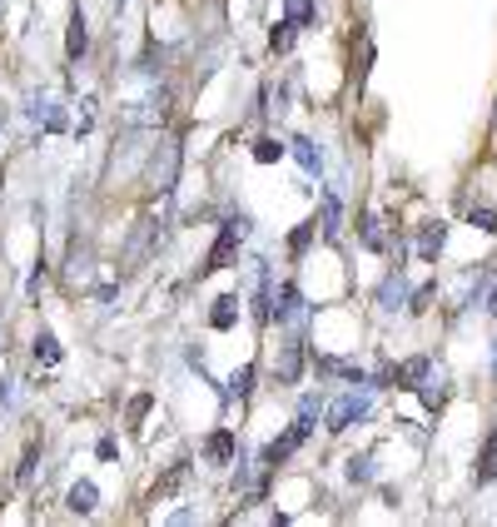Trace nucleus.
Masks as SVG:
<instances>
[{
  "instance_id": "f257e3e1",
  "label": "nucleus",
  "mask_w": 497,
  "mask_h": 527,
  "mask_svg": "<svg viewBox=\"0 0 497 527\" xmlns=\"http://www.w3.org/2000/svg\"><path fill=\"white\" fill-rule=\"evenodd\" d=\"M174 175H179V145H174V139H160V150L149 154V164H145V185L160 189V194H170Z\"/></svg>"
},
{
  "instance_id": "f03ea898",
  "label": "nucleus",
  "mask_w": 497,
  "mask_h": 527,
  "mask_svg": "<svg viewBox=\"0 0 497 527\" xmlns=\"http://www.w3.org/2000/svg\"><path fill=\"white\" fill-rule=\"evenodd\" d=\"M248 234V219L244 214H234V219H224V229H219V239H214V249H209V259L199 264V274H214V269H224L229 264V254L239 249V239Z\"/></svg>"
},
{
  "instance_id": "7ed1b4c3",
  "label": "nucleus",
  "mask_w": 497,
  "mask_h": 527,
  "mask_svg": "<svg viewBox=\"0 0 497 527\" xmlns=\"http://www.w3.org/2000/svg\"><path fill=\"white\" fill-rule=\"evenodd\" d=\"M309 438H313V418H304V413H298V418H294V428H288L284 438H273L269 448H264V463H269V468L288 463V458H294V452L304 448Z\"/></svg>"
},
{
  "instance_id": "20e7f679",
  "label": "nucleus",
  "mask_w": 497,
  "mask_h": 527,
  "mask_svg": "<svg viewBox=\"0 0 497 527\" xmlns=\"http://www.w3.org/2000/svg\"><path fill=\"white\" fill-rule=\"evenodd\" d=\"M373 413V398L368 393H343V398L334 403V408H328V433H343V428H353V423H363V418Z\"/></svg>"
},
{
  "instance_id": "39448f33",
  "label": "nucleus",
  "mask_w": 497,
  "mask_h": 527,
  "mask_svg": "<svg viewBox=\"0 0 497 527\" xmlns=\"http://www.w3.org/2000/svg\"><path fill=\"white\" fill-rule=\"evenodd\" d=\"M154 244H160V219H139L130 234V249H124V269H139L154 254Z\"/></svg>"
},
{
  "instance_id": "423d86ee",
  "label": "nucleus",
  "mask_w": 497,
  "mask_h": 527,
  "mask_svg": "<svg viewBox=\"0 0 497 527\" xmlns=\"http://www.w3.org/2000/svg\"><path fill=\"white\" fill-rule=\"evenodd\" d=\"M378 303H383L388 314H398V309H408L413 294H408V279H403V264H398L393 274L383 279V289H378Z\"/></svg>"
},
{
  "instance_id": "0eeeda50",
  "label": "nucleus",
  "mask_w": 497,
  "mask_h": 527,
  "mask_svg": "<svg viewBox=\"0 0 497 527\" xmlns=\"http://www.w3.org/2000/svg\"><path fill=\"white\" fill-rule=\"evenodd\" d=\"M273 319H279V324H298V319H304V294H298V284H279V294H273Z\"/></svg>"
},
{
  "instance_id": "6e6552de",
  "label": "nucleus",
  "mask_w": 497,
  "mask_h": 527,
  "mask_svg": "<svg viewBox=\"0 0 497 527\" xmlns=\"http://www.w3.org/2000/svg\"><path fill=\"white\" fill-rule=\"evenodd\" d=\"M433 374V364L428 358H408V364H398L393 368V389H408V393H418L422 389V378Z\"/></svg>"
},
{
  "instance_id": "1a4fd4ad",
  "label": "nucleus",
  "mask_w": 497,
  "mask_h": 527,
  "mask_svg": "<svg viewBox=\"0 0 497 527\" xmlns=\"http://www.w3.org/2000/svg\"><path fill=\"white\" fill-rule=\"evenodd\" d=\"M288 154L304 164V175H319V169H323V150L313 145L309 135H294V139H288Z\"/></svg>"
},
{
  "instance_id": "9d476101",
  "label": "nucleus",
  "mask_w": 497,
  "mask_h": 527,
  "mask_svg": "<svg viewBox=\"0 0 497 527\" xmlns=\"http://www.w3.org/2000/svg\"><path fill=\"white\" fill-rule=\"evenodd\" d=\"M273 374H279V383H298V374H304V343H284V353H279V364H273Z\"/></svg>"
},
{
  "instance_id": "9b49d317",
  "label": "nucleus",
  "mask_w": 497,
  "mask_h": 527,
  "mask_svg": "<svg viewBox=\"0 0 497 527\" xmlns=\"http://www.w3.org/2000/svg\"><path fill=\"white\" fill-rule=\"evenodd\" d=\"M443 244H447V224H443V219H433V224H422V229H418V254H422L428 264L443 254Z\"/></svg>"
},
{
  "instance_id": "f8f14e48",
  "label": "nucleus",
  "mask_w": 497,
  "mask_h": 527,
  "mask_svg": "<svg viewBox=\"0 0 497 527\" xmlns=\"http://www.w3.org/2000/svg\"><path fill=\"white\" fill-rule=\"evenodd\" d=\"M472 483H477V488L497 483V428L487 433V443H483V458H477V468H472Z\"/></svg>"
},
{
  "instance_id": "ddd939ff",
  "label": "nucleus",
  "mask_w": 497,
  "mask_h": 527,
  "mask_svg": "<svg viewBox=\"0 0 497 527\" xmlns=\"http://www.w3.org/2000/svg\"><path fill=\"white\" fill-rule=\"evenodd\" d=\"M234 452H239V443H234L229 428H219V433L204 438V458H209V463H234Z\"/></svg>"
},
{
  "instance_id": "4468645a",
  "label": "nucleus",
  "mask_w": 497,
  "mask_h": 527,
  "mask_svg": "<svg viewBox=\"0 0 497 527\" xmlns=\"http://www.w3.org/2000/svg\"><path fill=\"white\" fill-rule=\"evenodd\" d=\"M30 120H36L40 130H65V110L50 95H40V100H30Z\"/></svg>"
},
{
  "instance_id": "2eb2a0df",
  "label": "nucleus",
  "mask_w": 497,
  "mask_h": 527,
  "mask_svg": "<svg viewBox=\"0 0 497 527\" xmlns=\"http://www.w3.org/2000/svg\"><path fill=\"white\" fill-rule=\"evenodd\" d=\"M65 502H70V513H80V517H85V513H95V507H99V488L90 483V477H80V483L70 488V498H65Z\"/></svg>"
},
{
  "instance_id": "dca6fc26",
  "label": "nucleus",
  "mask_w": 497,
  "mask_h": 527,
  "mask_svg": "<svg viewBox=\"0 0 497 527\" xmlns=\"http://www.w3.org/2000/svg\"><path fill=\"white\" fill-rule=\"evenodd\" d=\"M239 324V299L234 294H224V299H214V309H209V328H234Z\"/></svg>"
},
{
  "instance_id": "f3484780",
  "label": "nucleus",
  "mask_w": 497,
  "mask_h": 527,
  "mask_svg": "<svg viewBox=\"0 0 497 527\" xmlns=\"http://www.w3.org/2000/svg\"><path fill=\"white\" fill-rule=\"evenodd\" d=\"M85 45H90L85 11H75V15H70V35H65V55H70V60H80V55H85Z\"/></svg>"
},
{
  "instance_id": "a211bd4d",
  "label": "nucleus",
  "mask_w": 497,
  "mask_h": 527,
  "mask_svg": "<svg viewBox=\"0 0 497 527\" xmlns=\"http://www.w3.org/2000/svg\"><path fill=\"white\" fill-rule=\"evenodd\" d=\"M338 219H343V209H338V194H323V219H319V229H323V239H338Z\"/></svg>"
},
{
  "instance_id": "6ab92c4d",
  "label": "nucleus",
  "mask_w": 497,
  "mask_h": 527,
  "mask_svg": "<svg viewBox=\"0 0 497 527\" xmlns=\"http://www.w3.org/2000/svg\"><path fill=\"white\" fill-rule=\"evenodd\" d=\"M359 239H363V244H368V249H373V254H383V249H388V234H383V219H373V214H368V219H363V224H359Z\"/></svg>"
},
{
  "instance_id": "aec40b11",
  "label": "nucleus",
  "mask_w": 497,
  "mask_h": 527,
  "mask_svg": "<svg viewBox=\"0 0 497 527\" xmlns=\"http://www.w3.org/2000/svg\"><path fill=\"white\" fill-rule=\"evenodd\" d=\"M36 364H45V368L60 364V343H55V334H45V328L36 334Z\"/></svg>"
},
{
  "instance_id": "412c9836",
  "label": "nucleus",
  "mask_w": 497,
  "mask_h": 527,
  "mask_svg": "<svg viewBox=\"0 0 497 527\" xmlns=\"http://www.w3.org/2000/svg\"><path fill=\"white\" fill-rule=\"evenodd\" d=\"M319 368H323V374H338V378H348V383H363V368L353 364V358H319Z\"/></svg>"
},
{
  "instance_id": "4be33fe9",
  "label": "nucleus",
  "mask_w": 497,
  "mask_h": 527,
  "mask_svg": "<svg viewBox=\"0 0 497 527\" xmlns=\"http://www.w3.org/2000/svg\"><path fill=\"white\" fill-rule=\"evenodd\" d=\"M284 15L294 26H313V20H319V5H313V0H284Z\"/></svg>"
},
{
  "instance_id": "5701e85b",
  "label": "nucleus",
  "mask_w": 497,
  "mask_h": 527,
  "mask_svg": "<svg viewBox=\"0 0 497 527\" xmlns=\"http://www.w3.org/2000/svg\"><path fill=\"white\" fill-rule=\"evenodd\" d=\"M185 477H189V463H174L170 473H164L160 483H154V502H164V498H170L174 488H179V483H185Z\"/></svg>"
},
{
  "instance_id": "b1692460",
  "label": "nucleus",
  "mask_w": 497,
  "mask_h": 527,
  "mask_svg": "<svg viewBox=\"0 0 497 527\" xmlns=\"http://www.w3.org/2000/svg\"><path fill=\"white\" fill-rule=\"evenodd\" d=\"M348 483H373V452H353L348 458Z\"/></svg>"
},
{
  "instance_id": "393cba45",
  "label": "nucleus",
  "mask_w": 497,
  "mask_h": 527,
  "mask_svg": "<svg viewBox=\"0 0 497 527\" xmlns=\"http://www.w3.org/2000/svg\"><path fill=\"white\" fill-rule=\"evenodd\" d=\"M254 393V364L234 368V378H229V398H248Z\"/></svg>"
},
{
  "instance_id": "a878e982",
  "label": "nucleus",
  "mask_w": 497,
  "mask_h": 527,
  "mask_svg": "<svg viewBox=\"0 0 497 527\" xmlns=\"http://www.w3.org/2000/svg\"><path fill=\"white\" fill-rule=\"evenodd\" d=\"M294 35H298V26H294V20H288V15H284V20H279V26H273L269 45H273V51H279V55H284L288 45H294Z\"/></svg>"
},
{
  "instance_id": "bb28decb",
  "label": "nucleus",
  "mask_w": 497,
  "mask_h": 527,
  "mask_svg": "<svg viewBox=\"0 0 497 527\" xmlns=\"http://www.w3.org/2000/svg\"><path fill=\"white\" fill-rule=\"evenodd\" d=\"M284 150H288V145H279V139H273V135L254 139V160H259V164H273V160H279V154H284Z\"/></svg>"
},
{
  "instance_id": "cd10ccee",
  "label": "nucleus",
  "mask_w": 497,
  "mask_h": 527,
  "mask_svg": "<svg viewBox=\"0 0 497 527\" xmlns=\"http://www.w3.org/2000/svg\"><path fill=\"white\" fill-rule=\"evenodd\" d=\"M313 234H319V219H313V224H298L294 234H288V249H294V254H304V249L313 244Z\"/></svg>"
},
{
  "instance_id": "c85d7f7f",
  "label": "nucleus",
  "mask_w": 497,
  "mask_h": 527,
  "mask_svg": "<svg viewBox=\"0 0 497 527\" xmlns=\"http://www.w3.org/2000/svg\"><path fill=\"white\" fill-rule=\"evenodd\" d=\"M468 224H472V229H483V234H497V209H487V204H483V209H472V214H468Z\"/></svg>"
},
{
  "instance_id": "c756f323",
  "label": "nucleus",
  "mask_w": 497,
  "mask_h": 527,
  "mask_svg": "<svg viewBox=\"0 0 497 527\" xmlns=\"http://www.w3.org/2000/svg\"><path fill=\"white\" fill-rule=\"evenodd\" d=\"M36 468H40V448H25V458H20V473H15V477L25 483V488L36 483Z\"/></svg>"
},
{
  "instance_id": "7c9ffc66",
  "label": "nucleus",
  "mask_w": 497,
  "mask_h": 527,
  "mask_svg": "<svg viewBox=\"0 0 497 527\" xmlns=\"http://www.w3.org/2000/svg\"><path fill=\"white\" fill-rule=\"evenodd\" d=\"M114 448H120V443H114V438H110V433H105V438H99V443H95V452H99V458H105V463H110V458H114Z\"/></svg>"
},
{
  "instance_id": "2f4dec72",
  "label": "nucleus",
  "mask_w": 497,
  "mask_h": 527,
  "mask_svg": "<svg viewBox=\"0 0 497 527\" xmlns=\"http://www.w3.org/2000/svg\"><path fill=\"white\" fill-rule=\"evenodd\" d=\"M319 408H323V398H319V393H309V398H304V408H298V413H304V418H319Z\"/></svg>"
},
{
  "instance_id": "473e14b6",
  "label": "nucleus",
  "mask_w": 497,
  "mask_h": 527,
  "mask_svg": "<svg viewBox=\"0 0 497 527\" xmlns=\"http://www.w3.org/2000/svg\"><path fill=\"white\" fill-rule=\"evenodd\" d=\"M487 314H493V319H497V294H493V299H487Z\"/></svg>"
},
{
  "instance_id": "72a5a7b5",
  "label": "nucleus",
  "mask_w": 497,
  "mask_h": 527,
  "mask_svg": "<svg viewBox=\"0 0 497 527\" xmlns=\"http://www.w3.org/2000/svg\"><path fill=\"white\" fill-rule=\"evenodd\" d=\"M493 374H497V339H493Z\"/></svg>"
},
{
  "instance_id": "f704fd0d",
  "label": "nucleus",
  "mask_w": 497,
  "mask_h": 527,
  "mask_svg": "<svg viewBox=\"0 0 497 527\" xmlns=\"http://www.w3.org/2000/svg\"><path fill=\"white\" fill-rule=\"evenodd\" d=\"M0 349H5V324H0Z\"/></svg>"
},
{
  "instance_id": "c9c22d12",
  "label": "nucleus",
  "mask_w": 497,
  "mask_h": 527,
  "mask_svg": "<svg viewBox=\"0 0 497 527\" xmlns=\"http://www.w3.org/2000/svg\"><path fill=\"white\" fill-rule=\"evenodd\" d=\"M114 5H124V0H114Z\"/></svg>"
}]
</instances>
